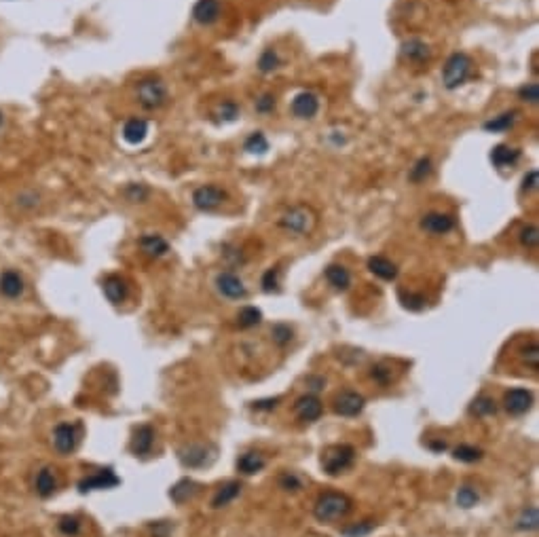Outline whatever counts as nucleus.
Here are the masks:
<instances>
[{"label":"nucleus","instance_id":"6e6d98bb","mask_svg":"<svg viewBox=\"0 0 539 537\" xmlns=\"http://www.w3.org/2000/svg\"><path fill=\"white\" fill-rule=\"evenodd\" d=\"M148 529H150V536L152 537H169L174 527L167 521H159V523H150Z\"/></svg>","mask_w":539,"mask_h":537},{"label":"nucleus","instance_id":"f8f14e48","mask_svg":"<svg viewBox=\"0 0 539 537\" xmlns=\"http://www.w3.org/2000/svg\"><path fill=\"white\" fill-rule=\"evenodd\" d=\"M533 402H535L533 394H531L529 390H525V387L508 390L506 396H504V409H506L510 415H514V417H521V415L529 413L531 406H533Z\"/></svg>","mask_w":539,"mask_h":537},{"label":"nucleus","instance_id":"37998d69","mask_svg":"<svg viewBox=\"0 0 539 537\" xmlns=\"http://www.w3.org/2000/svg\"><path fill=\"white\" fill-rule=\"evenodd\" d=\"M370 379H373L377 385L387 387V385L394 383V368L387 366V364H375V366L370 368Z\"/></svg>","mask_w":539,"mask_h":537},{"label":"nucleus","instance_id":"09e8293b","mask_svg":"<svg viewBox=\"0 0 539 537\" xmlns=\"http://www.w3.org/2000/svg\"><path fill=\"white\" fill-rule=\"evenodd\" d=\"M375 527H377V523H375V521H360V523H351L349 527H345V529H343V536L364 537V536H368Z\"/></svg>","mask_w":539,"mask_h":537},{"label":"nucleus","instance_id":"864d4df0","mask_svg":"<svg viewBox=\"0 0 539 537\" xmlns=\"http://www.w3.org/2000/svg\"><path fill=\"white\" fill-rule=\"evenodd\" d=\"M402 303H404V307L411 309V311H421V309H425V305H428L425 296H423V294H415V292H408L406 296H402Z\"/></svg>","mask_w":539,"mask_h":537},{"label":"nucleus","instance_id":"c756f323","mask_svg":"<svg viewBox=\"0 0 539 537\" xmlns=\"http://www.w3.org/2000/svg\"><path fill=\"white\" fill-rule=\"evenodd\" d=\"M281 66H284V59H281L279 51L273 49V47L265 49V51L260 53L258 61H256V68H258V72H262V74H273V72L279 70Z\"/></svg>","mask_w":539,"mask_h":537},{"label":"nucleus","instance_id":"3c124183","mask_svg":"<svg viewBox=\"0 0 539 537\" xmlns=\"http://www.w3.org/2000/svg\"><path fill=\"white\" fill-rule=\"evenodd\" d=\"M275 106H277V99H275L273 93H262V95L254 102V108H256L258 114H271V112L275 110Z\"/></svg>","mask_w":539,"mask_h":537},{"label":"nucleus","instance_id":"ddd939ff","mask_svg":"<svg viewBox=\"0 0 539 537\" xmlns=\"http://www.w3.org/2000/svg\"><path fill=\"white\" fill-rule=\"evenodd\" d=\"M290 110L296 119L309 121L320 112V95L313 93V91H301L292 97Z\"/></svg>","mask_w":539,"mask_h":537},{"label":"nucleus","instance_id":"4c0bfd02","mask_svg":"<svg viewBox=\"0 0 539 537\" xmlns=\"http://www.w3.org/2000/svg\"><path fill=\"white\" fill-rule=\"evenodd\" d=\"M483 455H485V451L478 449V447H472V445H459L453 451V457L457 461H464V464H476V461L483 459Z\"/></svg>","mask_w":539,"mask_h":537},{"label":"nucleus","instance_id":"1a4fd4ad","mask_svg":"<svg viewBox=\"0 0 539 537\" xmlns=\"http://www.w3.org/2000/svg\"><path fill=\"white\" fill-rule=\"evenodd\" d=\"M78 440H80V430L76 423H70V421H61L55 426L53 430V447L59 455H70L76 447H78Z\"/></svg>","mask_w":539,"mask_h":537},{"label":"nucleus","instance_id":"6ab92c4d","mask_svg":"<svg viewBox=\"0 0 539 537\" xmlns=\"http://www.w3.org/2000/svg\"><path fill=\"white\" fill-rule=\"evenodd\" d=\"M324 413V404L317 396L313 394H307V396H301L296 402H294V415L305 421V423H313L322 417Z\"/></svg>","mask_w":539,"mask_h":537},{"label":"nucleus","instance_id":"20e7f679","mask_svg":"<svg viewBox=\"0 0 539 537\" xmlns=\"http://www.w3.org/2000/svg\"><path fill=\"white\" fill-rule=\"evenodd\" d=\"M472 74H474V61L464 51L449 55V59L442 66V83L449 91L464 87L472 78Z\"/></svg>","mask_w":539,"mask_h":537},{"label":"nucleus","instance_id":"b1692460","mask_svg":"<svg viewBox=\"0 0 539 537\" xmlns=\"http://www.w3.org/2000/svg\"><path fill=\"white\" fill-rule=\"evenodd\" d=\"M324 275H326V282L330 284V288H334L337 292H347L351 286V273L343 265H337V263L328 265Z\"/></svg>","mask_w":539,"mask_h":537},{"label":"nucleus","instance_id":"052dcab7","mask_svg":"<svg viewBox=\"0 0 539 537\" xmlns=\"http://www.w3.org/2000/svg\"><path fill=\"white\" fill-rule=\"evenodd\" d=\"M434 451H444L447 449V442H434V445H430Z\"/></svg>","mask_w":539,"mask_h":537},{"label":"nucleus","instance_id":"de8ad7c7","mask_svg":"<svg viewBox=\"0 0 539 537\" xmlns=\"http://www.w3.org/2000/svg\"><path fill=\"white\" fill-rule=\"evenodd\" d=\"M519 239H521V246H523V248H527V250H535L539 243L538 227H535V224H527V227H523V229H521Z\"/></svg>","mask_w":539,"mask_h":537},{"label":"nucleus","instance_id":"5701e85b","mask_svg":"<svg viewBox=\"0 0 539 537\" xmlns=\"http://www.w3.org/2000/svg\"><path fill=\"white\" fill-rule=\"evenodd\" d=\"M521 157H523L521 148L510 146V144H497V146L491 150V163H493L497 169H510V167H514V165L521 161Z\"/></svg>","mask_w":539,"mask_h":537},{"label":"nucleus","instance_id":"393cba45","mask_svg":"<svg viewBox=\"0 0 539 537\" xmlns=\"http://www.w3.org/2000/svg\"><path fill=\"white\" fill-rule=\"evenodd\" d=\"M34 491H36V495L42 497V500L51 497V495L57 491V476H55L53 468L44 466V468L38 470V474H36V478H34Z\"/></svg>","mask_w":539,"mask_h":537},{"label":"nucleus","instance_id":"8fccbe9b","mask_svg":"<svg viewBox=\"0 0 539 537\" xmlns=\"http://www.w3.org/2000/svg\"><path fill=\"white\" fill-rule=\"evenodd\" d=\"M519 99L527 102V104H538L539 99V85L535 80L531 83H525L519 87Z\"/></svg>","mask_w":539,"mask_h":537},{"label":"nucleus","instance_id":"cd10ccee","mask_svg":"<svg viewBox=\"0 0 539 537\" xmlns=\"http://www.w3.org/2000/svg\"><path fill=\"white\" fill-rule=\"evenodd\" d=\"M519 116H521V112H519V110H506V112H502V114H497V116L489 119L483 127H485V131H491V133L510 131V129L516 125Z\"/></svg>","mask_w":539,"mask_h":537},{"label":"nucleus","instance_id":"49530a36","mask_svg":"<svg viewBox=\"0 0 539 537\" xmlns=\"http://www.w3.org/2000/svg\"><path fill=\"white\" fill-rule=\"evenodd\" d=\"M271 339H273V343L277 345V347H286L292 339H294V330L288 326V324H275L273 328H271Z\"/></svg>","mask_w":539,"mask_h":537},{"label":"nucleus","instance_id":"a211bd4d","mask_svg":"<svg viewBox=\"0 0 539 537\" xmlns=\"http://www.w3.org/2000/svg\"><path fill=\"white\" fill-rule=\"evenodd\" d=\"M150 133V123L142 116H129L123 127H121V138L129 144V146H138L142 144Z\"/></svg>","mask_w":539,"mask_h":537},{"label":"nucleus","instance_id":"423d86ee","mask_svg":"<svg viewBox=\"0 0 539 537\" xmlns=\"http://www.w3.org/2000/svg\"><path fill=\"white\" fill-rule=\"evenodd\" d=\"M229 199V193L218 184H201L193 191L190 201L199 212H212Z\"/></svg>","mask_w":539,"mask_h":537},{"label":"nucleus","instance_id":"4d7b16f0","mask_svg":"<svg viewBox=\"0 0 539 537\" xmlns=\"http://www.w3.org/2000/svg\"><path fill=\"white\" fill-rule=\"evenodd\" d=\"M539 184L538 169H529L523 178V191H535Z\"/></svg>","mask_w":539,"mask_h":537},{"label":"nucleus","instance_id":"a18cd8bd","mask_svg":"<svg viewBox=\"0 0 539 537\" xmlns=\"http://www.w3.org/2000/svg\"><path fill=\"white\" fill-rule=\"evenodd\" d=\"M260 286L265 292H277L279 286H281V269L279 267H271L265 271L262 279H260Z\"/></svg>","mask_w":539,"mask_h":537},{"label":"nucleus","instance_id":"412c9836","mask_svg":"<svg viewBox=\"0 0 539 537\" xmlns=\"http://www.w3.org/2000/svg\"><path fill=\"white\" fill-rule=\"evenodd\" d=\"M400 55L408 64H428L432 59V47L421 38H408L402 42Z\"/></svg>","mask_w":539,"mask_h":537},{"label":"nucleus","instance_id":"4468645a","mask_svg":"<svg viewBox=\"0 0 539 537\" xmlns=\"http://www.w3.org/2000/svg\"><path fill=\"white\" fill-rule=\"evenodd\" d=\"M155 447V428L148 423H142L133 430L129 440V451L135 457H148Z\"/></svg>","mask_w":539,"mask_h":537},{"label":"nucleus","instance_id":"e433bc0d","mask_svg":"<svg viewBox=\"0 0 539 537\" xmlns=\"http://www.w3.org/2000/svg\"><path fill=\"white\" fill-rule=\"evenodd\" d=\"M470 413H472L474 417L485 419V417H491V415H495V413H497V404H495V400H493V398H489V396H480V398H476V400L472 402Z\"/></svg>","mask_w":539,"mask_h":537},{"label":"nucleus","instance_id":"6e6552de","mask_svg":"<svg viewBox=\"0 0 539 537\" xmlns=\"http://www.w3.org/2000/svg\"><path fill=\"white\" fill-rule=\"evenodd\" d=\"M419 227L423 233L428 235H434V237H442V235H449L451 231H455L457 227V218L449 212H428L421 216L419 220Z\"/></svg>","mask_w":539,"mask_h":537},{"label":"nucleus","instance_id":"f03ea898","mask_svg":"<svg viewBox=\"0 0 539 537\" xmlns=\"http://www.w3.org/2000/svg\"><path fill=\"white\" fill-rule=\"evenodd\" d=\"M317 224V214L313 212L311 205H305V203H298V205H292L288 207L279 218H277V227L290 235H309Z\"/></svg>","mask_w":539,"mask_h":537},{"label":"nucleus","instance_id":"9d476101","mask_svg":"<svg viewBox=\"0 0 539 537\" xmlns=\"http://www.w3.org/2000/svg\"><path fill=\"white\" fill-rule=\"evenodd\" d=\"M214 286H216L218 294L229 298V301H241V298L248 296V288H246L243 279L237 273H233V271L218 273L216 279H214Z\"/></svg>","mask_w":539,"mask_h":537},{"label":"nucleus","instance_id":"f704fd0d","mask_svg":"<svg viewBox=\"0 0 539 537\" xmlns=\"http://www.w3.org/2000/svg\"><path fill=\"white\" fill-rule=\"evenodd\" d=\"M243 150L250 155H265L269 150V140L262 131H252L246 142H243Z\"/></svg>","mask_w":539,"mask_h":537},{"label":"nucleus","instance_id":"2f4dec72","mask_svg":"<svg viewBox=\"0 0 539 537\" xmlns=\"http://www.w3.org/2000/svg\"><path fill=\"white\" fill-rule=\"evenodd\" d=\"M199 491V485L197 483H193V481H188V478H182L178 485H174L171 487V491H169V497L176 502V504H186L188 500H193L195 497V493Z\"/></svg>","mask_w":539,"mask_h":537},{"label":"nucleus","instance_id":"13d9d810","mask_svg":"<svg viewBox=\"0 0 539 537\" xmlns=\"http://www.w3.org/2000/svg\"><path fill=\"white\" fill-rule=\"evenodd\" d=\"M279 404V398H269V400H258L252 404L254 411H273Z\"/></svg>","mask_w":539,"mask_h":537},{"label":"nucleus","instance_id":"680f3d73","mask_svg":"<svg viewBox=\"0 0 539 537\" xmlns=\"http://www.w3.org/2000/svg\"><path fill=\"white\" fill-rule=\"evenodd\" d=\"M2 127H4V112L0 110V131H2Z\"/></svg>","mask_w":539,"mask_h":537},{"label":"nucleus","instance_id":"9b49d317","mask_svg":"<svg viewBox=\"0 0 539 537\" xmlns=\"http://www.w3.org/2000/svg\"><path fill=\"white\" fill-rule=\"evenodd\" d=\"M116 485H121V478L114 474L112 468H104L91 476H85L83 481H78L76 489H78V493H91V491H102V489H114Z\"/></svg>","mask_w":539,"mask_h":537},{"label":"nucleus","instance_id":"603ef678","mask_svg":"<svg viewBox=\"0 0 539 537\" xmlns=\"http://www.w3.org/2000/svg\"><path fill=\"white\" fill-rule=\"evenodd\" d=\"M523 362L531 368V370H539V345L533 341L523 349Z\"/></svg>","mask_w":539,"mask_h":537},{"label":"nucleus","instance_id":"bb28decb","mask_svg":"<svg viewBox=\"0 0 539 537\" xmlns=\"http://www.w3.org/2000/svg\"><path fill=\"white\" fill-rule=\"evenodd\" d=\"M265 466H267V459L258 451H248V453L239 455V459H237V470L243 476H254V474L262 472Z\"/></svg>","mask_w":539,"mask_h":537},{"label":"nucleus","instance_id":"f3484780","mask_svg":"<svg viewBox=\"0 0 539 537\" xmlns=\"http://www.w3.org/2000/svg\"><path fill=\"white\" fill-rule=\"evenodd\" d=\"M366 406V400L362 394H356V392H343L334 398L332 402V409L337 415L341 417H358Z\"/></svg>","mask_w":539,"mask_h":537},{"label":"nucleus","instance_id":"5fc2aeb1","mask_svg":"<svg viewBox=\"0 0 539 537\" xmlns=\"http://www.w3.org/2000/svg\"><path fill=\"white\" fill-rule=\"evenodd\" d=\"M222 250H224V252H222V256H224V260H226L229 265L237 267V265H243V263H246V258H243L241 250H237V248H233V246H224Z\"/></svg>","mask_w":539,"mask_h":537},{"label":"nucleus","instance_id":"dca6fc26","mask_svg":"<svg viewBox=\"0 0 539 537\" xmlns=\"http://www.w3.org/2000/svg\"><path fill=\"white\" fill-rule=\"evenodd\" d=\"M222 15V2L220 0H197L193 6V21L201 28L214 25Z\"/></svg>","mask_w":539,"mask_h":537},{"label":"nucleus","instance_id":"0eeeda50","mask_svg":"<svg viewBox=\"0 0 539 537\" xmlns=\"http://www.w3.org/2000/svg\"><path fill=\"white\" fill-rule=\"evenodd\" d=\"M178 459L184 468H205L216 459V449L212 445H186L178 451Z\"/></svg>","mask_w":539,"mask_h":537},{"label":"nucleus","instance_id":"bf43d9fd","mask_svg":"<svg viewBox=\"0 0 539 537\" xmlns=\"http://www.w3.org/2000/svg\"><path fill=\"white\" fill-rule=\"evenodd\" d=\"M307 385H311V390L317 392V390H322V387L326 385V379H324V377H309V379H307Z\"/></svg>","mask_w":539,"mask_h":537},{"label":"nucleus","instance_id":"473e14b6","mask_svg":"<svg viewBox=\"0 0 539 537\" xmlns=\"http://www.w3.org/2000/svg\"><path fill=\"white\" fill-rule=\"evenodd\" d=\"M123 197L129 203H146L150 199V188L144 182H127L123 186Z\"/></svg>","mask_w":539,"mask_h":537},{"label":"nucleus","instance_id":"2eb2a0df","mask_svg":"<svg viewBox=\"0 0 539 537\" xmlns=\"http://www.w3.org/2000/svg\"><path fill=\"white\" fill-rule=\"evenodd\" d=\"M25 294V279L17 269H4L0 273V296L6 301H17Z\"/></svg>","mask_w":539,"mask_h":537},{"label":"nucleus","instance_id":"aec40b11","mask_svg":"<svg viewBox=\"0 0 539 537\" xmlns=\"http://www.w3.org/2000/svg\"><path fill=\"white\" fill-rule=\"evenodd\" d=\"M138 248L142 250L144 256L155 258V260L169 254V241L163 235H159V233H144V235H140Z\"/></svg>","mask_w":539,"mask_h":537},{"label":"nucleus","instance_id":"58836bf2","mask_svg":"<svg viewBox=\"0 0 539 537\" xmlns=\"http://www.w3.org/2000/svg\"><path fill=\"white\" fill-rule=\"evenodd\" d=\"M539 527V517H538V508L535 506H529L521 512L519 521H516V529L519 531H535Z\"/></svg>","mask_w":539,"mask_h":537},{"label":"nucleus","instance_id":"79ce46f5","mask_svg":"<svg viewBox=\"0 0 539 537\" xmlns=\"http://www.w3.org/2000/svg\"><path fill=\"white\" fill-rule=\"evenodd\" d=\"M83 529V523L78 517H72V514H66L57 521V531L63 537H76Z\"/></svg>","mask_w":539,"mask_h":537},{"label":"nucleus","instance_id":"4be33fe9","mask_svg":"<svg viewBox=\"0 0 539 537\" xmlns=\"http://www.w3.org/2000/svg\"><path fill=\"white\" fill-rule=\"evenodd\" d=\"M102 292L110 305H123L129 296V286L121 275H106L102 282Z\"/></svg>","mask_w":539,"mask_h":537},{"label":"nucleus","instance_id":"7c9ffc66","mask_svg":"<svg viewBox=\"0 0 539 537\" xmlns=\"http://www.w3.org/2000/svg\"><path fill=\"white\" fill-rule=\"evenodd\" d=\"M42 205V197L34 188H23L15 195V207L21 212H34Z\"/></svg>","mask_w":539,"mask_h":537},{"label":"nucleus","instance_id":"39448f33","mask_svg":"<svg viewBox=\"0 0 539 537\" xmlns=\"http://www.w3.org/2000/svg\"><path fill=\"white\" fill-rule=\"evenodd\" d=\"M356 457H358V451L351 445H334L322 453V470L328 476L345 474L347 470L353 468Z\"/></svg>","mask_w":539,"mask_h":537},{"label":"nucleus","instance_id":"ea45409f","mask_svg":"<svg viewBox=\"0 0 539 537\" xmlns=\"http://www.w3.org/2000/svg\"><path fill=\"white\" fill-rule=\"evenodd\" d=\"M262 322V313H260V309H256V307H243L239 313H237V324H239V328H254V326H258Z\"/></svg>","mask_w":539,"mask_h":537},{"label":"nucleus","instance_id":"c85d7f7f","mask_svg":"<svg viewBox=\"0 0 539 537\" xmlns=\"http://www.w3.org/2000/svg\"><path fill=\"white\" fill-rule=\"evenodd\" d=\"M239 495H241V485L235 483V481H231V483H226L224 487H220V489L216 491V495H214V500H212V508H214V510H220V508L229 506L231 502H235Z\"/></svg>","mask_w":539,"mask_h":537},{"label":"nucleus","instance_id":"f257e3e1","mask_svg":"<svg viewBox=\"0 0 539 537\" xmlns=\"http://www.w3.org/2000/svg\"><path fill=\"white\" fill-rule=\"evenodd\" d=\"M167 99H169V89L161 76L148 74L135 83V102L144 110H159L167 104Z\"/></svg>","mask_w":539,"mask_h":537},{"label":"nucleus","instance_id":"72a5a7b5","mask_svg":"<svg viewBox=\"0 0 539 537\" xmlns=\"http://www.w3.org/2000/svg\"><path fill=\"white\" fill-rule=\"evenodd\" d=\"M432 171H434V161H432V157H421V159H417L415 165L411 167L408 178H411V182L419 184V182H425V180L432 176Z\"/></svg>","mask_w":539,"mask_h":537},{"label":"nucleus","instance_id":"c9c22d12","mask_svg":"<svg viewBox=\"0 0 539 537\" xmlns=\"http://www.w3.org/2000/svg\"><path fill=\"white\" fill-rule=\"evenodd\" d=\"M214 116H216V123H233L239 116V104L235 99H224L214 110Z\"/></svg>","mask_w":539,"mask_h":537},{"label":"nucleus","instance_id":"a878e982","mask_svg":"<svg viewBox=\"0 0 539 537\" xmlns=\"http://www.w3.org/2000/svg\"><path fill=\"white\" fill-rule=\"evenodd\" d=\"M368 271L377 275L383 282H394L398 277V267L385 256H370L368 258Z\"/></svg>","mask_w":539,"mask_h":537},{"label":"nucleus","instance_id":"7ed1b4c3","mask_svg":"<svg viewBox=\"0 0 539 537\" xmlns=\"http://www.w3.org/2000/svg\"><path fill=\"white\" fill-rule=\"evenodd\" d=\"M353 508V502L345 495V493H337V491H326L317 497L315 506H313V517L320 523H334L345 519Z\"/></svg>","mask_w":539,"mask_h":537},{"label":"nucleus","instance_id":"c03bdc74","mask_svg":"<svg viewBox=\"0 0 539 537\" xmlns=\"http://www.w3.org/2000/svg\"><path fill=\"white\" fill-rule=\"evenodd\" d=\"M478 502H480V495H478V491H476L474 487L466 485V487H461V489L457 491V506H459V508L470 510V508H474Z\"/></svg>","mask_w":539,"mask_h":537},{"label":"nucleus","instance_id":"a19ab883","mask_svg":"<svg viewBox=\"0 0 539 537\" xmlns=\"http://www.w3.org/2000/svg\"><path fill=\"white\" fill-rule=\"evenodd\" d=\"M277 485H279V489H284L286 493H298V491H303V487H305L303 478H301L296 472H281L279 478H277Z\"/></svg>","mask_w":539,"mask_h":537}]
</instances>
